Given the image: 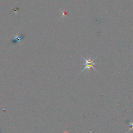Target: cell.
Returning a JSON list of instances; mask_svg holds the SVG:
<instances>
[{"mask_svg": "<svg viewBox=\"0 0 133 133\" xmlns=\"http://www.w3.org/2000/svg\"><path fill=\"white\" fill-rule=\"evenodd\" d=\"M82 56V57L83 58V59L84 60V63H83V65L85 66L84 67V69L82 70V71H81V72L79 74H81L82 73L83 71H84L85 70H90V68H92L93 69L96 71L97 72H98V71H97L96 69L94 67V65H96V64H99L98 63H94V61L96 59V58H94V59H91V58H89L88 59H86V58H84L82 56Z\"/></svg>", "mask_w": 133, "mask_h": 133, "instance_id": "obj_1", "label": "cell"}, {"mask_svg": "<svg viewBox=\"0 0 133 133\" xmlns=\"http://www.w3.org/2000/svg\"><path fill=\"white\" fill-rule=\"evenodd\" d=\"M61 11H62V13H63V18H64L66 17V16H67V12L66 11H62L61 10Z\"/></svg>", "mask_w": 133, "mask_h": 133, "instance_id": "obj_2", "label": "cell"}, {"mask_svg": "<svg viewBox=\"0 0 133 133\" xmlns=\"http://www.w3.org/2000/svg\"><path fill=\"white\" fill-rule=\"evenodd\" d=\"M131 125V128L128 129V131H130L131 129H133V123H129Z\"/></svg>", "mask_w": 133, "mask_h": 133, "instance_id": "obj_3", "label": "cell"}]
</instances>
